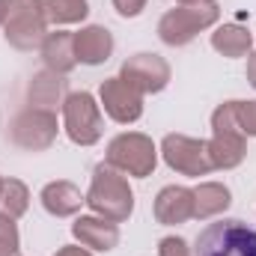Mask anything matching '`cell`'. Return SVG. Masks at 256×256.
<instances>
[{
    "instance_id": "1",
    "label": "cell",
    "mask_w": 256,
    "mask_h": 256,
    "mask_svg": "<svg viewBox=\"0 0 256 256\" xmlns=\"http://www.w3.org/2000/svg\"><path fill=\"white\" fill-rule=\"evenodd\" d=\"M194 256H256V230L244 220L220 218L196 236Z\"/></svg>"
},
{
    "instance_id": "2",
    "label": "cell",
    "mask_w": 256,
    "mask_h": 256,
    "mask_svg": "<svg viewBox=\"0 0 256 256\" xmlns=\"http://www.w3.org/2000/svg\"><path fill=\"white\" fill-rule=\"evenodd\" d=\"M86 202L92 212L104 214L108 220H126L134 208V194L122 179V173H116L110 164H98L92 173V185L86 194Z\"/></svg>"
},
{
    "instance_id": "3",
    "label": "cell",
    "mask_w": 256,
    "mask_h": 256,
    "mask_svg": "<svg viewBox=\"0 0 256 256\" xmlns=\"http://www.w3.org/2000/svg\"><path fill=\"white\" fill-rule=\"evenodd\" d=\"M218 3L214 0H191L188 6H179V9H170L161 24H158V36L167 42V45H185L191 42L194 36L214 24L218 21Z\"/></svg>"
},
{
    "instance_id": "4",
    "label": "cell",
    "mask_w": 256,
    "mask_h": 256,
    "mask_svg": "<svg viewBox=\"0 0 256 256\" xmlns=\"http://www.w3.org/2000/svg\"><path fill=\"white\" fill-rule=\"evenodd\" d=\"M214 140L208 143V155L214 167H236L244 158V131L236 120V102H226L212 116Z\"/></svg>"
},
{
    "instance_id": "5",
    "label": "cell",
    "mask_w": 256,
    "mask_h": 256,
    "mask_svg": "<svg viewBox=\"0 0 256 256\" xmlns=\"http://www.w3.org/2000/svg\"><path fill=\"white\" fill-rule=\"evenodd\" d=\"M6 39L21 51H33L45 42V18L36 0H9L6 3Z\"/></svg>"
},
{
    "instance_id": "6",
    "label": "cell",
    "mask_w": 256,
    "mask_h": 256,
    "mask_svg": "<svg viewBox=\"0 0 256 256\" xmlns=\"http://www.w3.org/2000/svg\"><path fill=\"white\" fill-rule=\"evenodd\" d=\"M108 164L143 179L155 170V146L143 134H120L108 146Z\"/></svg>"
},
{
    "instance_id": "7",
    "label": "cell",
    "mask_w": 256,
    "mask_h": 256,
    "mask_svg": "<svg viewBox=\"0 0 256 256\" xmlns=\"http://www.w3.org/2000/svg\"><path fill=\"white\" fill-rule=\"evenodd\" d=\"M66 114V131L74 143L90 146L102 137V114L98 104L90 92H72L63 104Z\"/></svg>"
},
{
    "instance_id": "8",
    "label": "cell",
    "mask_w": 256,
    "mask_h": 256,
    "mask_svg": "<svg viewBox=\"0 0 256 256\" xmlns=\"http://www.w3.org/2000/svg\"><path fill=\"white\" fill-rule=\"evenodd\" d=\"M164 158L173 170H179L185 176H206L208 170H214L212 155H208V143L191 140L185 134H167L164 137Z\"/></svg>"
},
{
    "instance_id": "9",
    "label": "cell",
    "mask_w": 256,
    "mask_h": 256,
    "mask_svg": "<svg viewBox=\"0 0 256 256\" xmlns=\"http://www.w3.org/2000/svg\"><path fill=\"white\" fill-rule=\"evenodd\" d=\"M57 137V116L51 110H39V108H30L24 114L15 116L12 122V140L21 146V149H48Z\"/></svg>"
},
{
    "instance_id": "10",
    "label": "cell",
    "mask_w": 256,
    "mask_h": 256,
    "mask_svg": "<svg viewBox=\"0 0 256 256\" xmlns=\"http://www.w3.org/2000/svg\"><path fill=\"white\" fill-rule=\"evenodd\" d=\"M120 78L126 84H131L137 92H158L170 80V66L164 63L158 54H137V57L126 60Z\"/></svg>"
},
{
    "instance_id": "11",
    "label": "cell",
    "mask_w": 256,
    "mask_h": 256,
    "mask_svg": "<svg viewBox=\"0 0 256 256\" xmlns=\"http://www.w3.org/2000/svg\"><path fill=\"white\" fill-rule=\"evenodd\" d=\"M102 102L116 122H134L143 114V92H137L122 78H110L102 84Z\"/></svg>"
},
{
    "instance_id": "12",
    "label": "cell",
    "mask_w": 256,
    "mask_h": 256,
    "mask_svg": "<svg viewBox=\"0 0 256 256\" xmlns=\"http://www.w3.org/2000/svg\"><path fill=\"white\" fill-rule=\"evenodd\" d=\"M155 218L161 224H185L194 218V191L188 188H164L155 200Z\"/></svg>"
},
{
    "instance_id": "13",
    "label": "cell",
    "mask_w": 256,
    "mask_h": 256,
    "mask_svg": "<svg viewBox=\"0 0 256 256\" xmlns=\"http://www.w3.org/2000/svg\"><path fill=\"white\" fill-rule=\"evenodd\" d=\"M74 54L78 60L86 66L104 63L114 54V36L104 27H86L80 33H74Z\"/></svg>"
},
{
    "instance_id": "14",
    "label": "cell",
    "mask_w": 256,
    "mask_h": 256,
    "mask_svg": "<svg viewBox=\"0 0 256 256\" xmlns=\"http://www.w3.org/2000/svg\"><path fill=\"white\" fill-rule=\"evenodd\" d=\"M72 232H74V238H78L80 244L96 248V250H110V248H116V242H120L116 224L98 220V218H78L74 226H72Z\"/></svg>"
},
{
    "instance_id": "15",
    "label": "cell",
    "mask_w": 256,
    "mask_h": 256,
    "mask_svg": "<svg viewBox=\"0 0 256 256\" xmlns=\"http://www.w3.org/2000/svg\"><path fill=\"white\" fill-rule=\"evenodd\" d=\"M42 57L51 72H72L78 63V54H74V36L72 33H51L45 36L42 42Z\"/></svg>"
},
{
    "instance_id": "16",
    "label": "cell",
    "mask_w": 256,
    "mask_h": 256,
    "mask_svg": "<svg viewBox=\"0 0 256 256\" xmlns=\"http://www.w3.org/2000/svg\"><path fill=\"white\" fill-rule=\"evenodd\" d=\"M66 92V78L60 72H42L30 84V104L39 110H54Z\"/></svg>"
},
{
    "instance_id": "17",
    "label": "cell",
    "mask_w": 256,
    "mask_h": 256,
    "mask_svg": "<svg viewBox=\"0 0 256 256\" xmlns=\"http://www.w3.org/2000/svg\"><path fill=\"white\" fill-rule=\"evenodd\" d=\"M80 202H86L80 191L72 185V182H51V185H45V191H42V206L51 212V214H57V218H66V214H74L78 208H80Z\"/></svg>"
},
{
    "instance_id": "18",
    "label": "cell",
    "mask_w": 256,
    "mask_h": 256,
    "mask_svg": "<svg viewBox=\"0 0 256 256\" xmlns=\"http://www.w3.org/2000/svg\"><path fill=\"white\" fill-rule=\"evenodd\" d=\"M45 24H74L86 18V0H36Z\"/></svg>"
},
{
    "instance_id": "19",
    "label": "cell",
    "mask_w": 256,
    "mask_h": 256,
    "mask_svg": "<svg viewBox=\"0 0 256 256\" xmlns=\"http://www.w3.org/2000/svg\"><path fill=\"white\" fill-rule=\"evenodd\" d=\"M230 206V191L218 182H206L194 191V218H212Z\"/></svg>"
},
{
    "instance_id": "20",
    "label": "cell",
    "mask_w": 256,
    "mask_h": 256,
    "mask_svg": "<svg viewBox=\"0 0 256 256\" xmlns=\"http://www.w3.org/2000/svg\"><path fill=\"white\" fill-rule=\"evenodd\" d=\"M214 51H220L224 57H244L250 51V33L238 24H226L212 36Z\"/></svg>"
},
{
    "instance_id": "21",
    "label": "cell",
    "mask_w": 256,
    "mask_h": 256,
    "mask_svg": "<svg viewBox=\"0 0 256 256\" xmlns=\"http://www.w3.org/2000/svg\"><path fill=\"white\" fill-rule=\"evenodd\" d=\"M27 188L18 182V179H9V182H3V191H0V214H6V218H21L24 212H27Z\"/></svg>"
},
{
    "instance_id": "22",
    "label": "cell",
    "mask_w": 256,
    "mask_h": 256,
    "mask_svg": "<svg viewBox=\"0 0 256 256\" xmlns=\"http://www.w3.org/2000/svg\"><path fill=\"white\" fill-rule=\"evenodd\" d=\"M18 254V230L12 218L0 214V256H15Z\"/></svg>"
},
{
    "instance_id": "23",
    "label": "cell",
    "mask_w": 256,
    "mask_h": 256,
    "mask_svg": "<svg viewBox=\"0 0 256 256\" xmlns=\"http://www.w3.org/2000/svg\"><path fill=\"white\" fill-rule=\"evenodd\" d=\"M158 254H161V256H191V254H188V244H185L182 238H176V236H170V238H161V248H158Z\"/></svg>"
},
{
    "instance_id": "24",
    "label": "cell",
    "mask_w": 256,
    "mask_h": 256,
    "mask_svg": "<svg viewBox=\"0 0 256 256\" xmlns=\"http://www.w3.org/2000/svg\"><path fill=\"white\" fill-rule=\"evenodd\" d=\"M114 6H116V12H120L122 18H134V15L143 12L146 0H114Z\"/></svg>"
},
{
    "instance_id": "25",
    "label": "cell",
    "mask_w": 256,
    "mask_h": 256,
    "mask_svg": "<svg viewBox=\"0 0 256 256\" xmlns=\"http://www.w3.org/2000/svg\"><path fill=\"white\" fill-rule=\"evenodd\" d=\"M248 80H250V86L256 90V54L250 57V63H248Z\"/></svg>"
},
{
    "instance_id": "26",
    "label": "cell",
    "mask_w": 256,
    "mask_h": 256,
    "mask_svg": "<svg viewBox=\"0 0 256 256\" xmlns=\"http://www.w3.org/2000/svg\"><path fill=\"white\" fill-rule=\"evenodd\" d=\"M54 256H90V254L80 250V248H63V250H57Z\"/></svg>"
},
{
    "instance_id": "27",
    "label": "cell",
    "mask_w": 256,
    "mask_h": 256,
    "mask_svg": "<svg viewBox=\"0 0 256 256\" xmlns=\"http://www.w3.org/2000/svg\"><path fill=\"white\" fill-rule=\"evenodd\" d=\"M6 18V0H0V21Z\"/></svg>"
},
{
    "instance_id": "28",
    "label": "cell",
    "mask_w": 256,
    "mask_h": 256,
    "mask_svg": "<svg viewBox=\"0 0 256 256\" xmlns=\"http://www.w3.org/2000/svg\"><path fill=\"white\" fill-rule=\"evenodd\" d=\"M0 191H3V179H0Z\"/></svg>"
}]
</instances>
